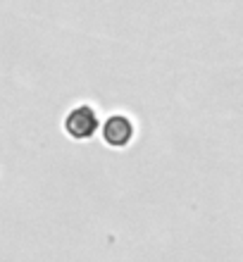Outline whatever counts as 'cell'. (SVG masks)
Wrapping results in <instances>:
<instances>
[{
  "instance_id": "7a4b0ae2",
  "label": "cell",
  "mask_w": 243,
  "mask_h": 262,
  "mask_svg": "<svg viewBox=\"0 0 243 262\" xmlns=\"http://www.w3.org/2000/svg\"><path fill=\"white\" fill-rule=\"evenodd\" d=\"M103 138H105V143L115 145V148H124V145L134 138L131 119L124 117V115H115V117H110L103 126Z\"/></svg>"
},
{
  "instance_id": "6da1fadb",
  "label": "cell",
  "mask_w": 243,
  "mask_h": 262,
  "mask_svg": "<svg viewBox=\"0 0 243 262\" xmlns=\"http://www.w3.org/2000/svg\"><path fill=\"white\" fill-rule=\"evenodd\" d=\"M98 115L93 107L89 105H79L64 117V131L70 134L72 138H79V141H86L98 131Z\"/></svg>"
}]
</instances>
